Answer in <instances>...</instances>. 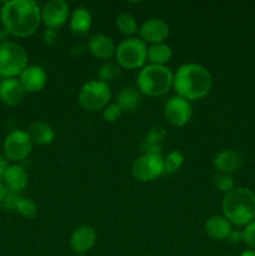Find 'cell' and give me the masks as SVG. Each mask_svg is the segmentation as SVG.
Returning <instances> with one entry per match:
<instances>
[{
  "label": "cell",
  "mask_w": 255,
  "mask_h": 256,
  "mask_svg": "<svg viewBox=\"0 0 255 256\" xmlns=\"http://www.w3.org/2000/svg\"><path fill=\"white\" fill-rule=\"evenodd\" d=\"M0 20L8 34L28 38L42 22V9L34 0H10L2 4Z\"/></svg>",
  "instance_id": "obj_1"
},
{
  "label": "cell",
  "mask_w": 255,
  "mask_h": 256,
  "mask_svg": "<svg viewBox=\"0 0 255 256\" xmlns=\"http://www.w3.org/2000/svg\"><path fill=\"white\" fill-rule=\"evenodd\" d=\"M212 86V74L206 68L195 62H186L178 68L172 80L176 95L189 100H199L206 96Z\"/></svg>",
  "instance_id": "obj_2"
},
{
  "label": "cell",
  "mask_w": 255,
  "mask_h": 256,
  "mask_svg": "<svg viewBox=\"0 0 255 256\" xmlns=\"http://www.w3.org/2000/svg\"><path fill=\"white\" fill-rule=\"evenodd\" d=\"M222 208L232 224L248 225L255 219V194L248 188H234L225 194Z\"/></svg>",
  "instance_id": "obj_3"
},
{
  "label": "cell",
  "mask_w": 255,
  "mask_h": 256,
  "mask_svg": "<svg viewBox=\"0 0 255 256\" xmlns=\"http://www.w3.org/2000/svg\"><path fill=\"white\" fill-rule=\"evenodd\" d=\"M174 74L162 65L149 64L142 68L136 78L138 89L142 94L149 96H160L166 94L172 86Z\"/></svg>",
  "instance_id": "obj_4"
},
{
  "label": "cell",
  "mask_w": 255,
  "mask_h": 256,
  "mask_svg": "<svg viewBox=\"0 0 255 256\" xmlns=\"http://www.w3.org/2000/svg\"><path fill=\"white\" fill-rule=\"evenodd\" d=\"M26 66L28 54L22 45L9 40L0 42V78L19 76Z\"/></svg>",
  "instance_id": "obj_5"
},
{
  "label": "cell",
  "mask_w": 255,
  "mask_h": 256,
  "mask_svg": "<svg viewBox=\"0 0 255 256\" xmlns=\"http://www.w3.org/2000/svg\"><path fill=\"white\" fill-rule=\"evenodd\" d=\"M146 44L138 38H128L122 40L115 50L118 64L128 70L142 68L146 62Z\"/></svg>",
  "instance_id": "obj_6"
},
{
  "label": "cell",
  "mask_w": 255,
  "mask_h": 256,
  "mask_svg": "<svg viewBox=\"0 0 255 256\" xmlns=\"http://www.w3.org/2000/svg\"><path fill=\"white\" fill-rule=\"evenodd\" d=\"M112 99L109 84L100 80L85 82L79 92V104L88 112H98L105 109Z\"/></svg>",
  "instance_id": "obj_7"
},
{
  "label": "cell",
  "mask_w": 255,
  "mask_h": 256,
  "mask_svg": "<svg viewBox=\"0 0 255 256\" xmlns=\"http://www.w3.org/2000/svg\"><path fill=\"white\" fill-rule=\"evenodd\" d=\"M132 174L138 182H152L164 174V159L160 154H142L132 162Z\"/></svg>",
  "instance_id": "obj_8"
},
{
  "label": "cell",
  "mask_w": 255,
  "mask_h": 256,
  "mask_svg": "<svg viewBox=\"0 0 255 256\" xmlns=\"http://www.w3.org/2000/svg\"><path fill=\"white\" fill-rule=\"evenodd\" d=\"M2 148L8 159L12 162H20L29 156L32 149V142L28 132L16 129L6 135Z\"/></svg>",
  "instance_id": "obj_9"
},
{
  "label": "cell",
  "mask_w": 255,
  "mask_h": 256,
  "mask_svg": "<svg viewBox=\"0 0 255 256\" xmlns=\"http://www.w3.org/2000/svg\"><path fill=\"white\" fill-rule=\"evenodd\" d=\"M192 115V108L190 102L178 95L172 96L164 106V116L169 124L174 126H184L190 122Z\"/></svg>",
  "instance_id": "obj_10"
},
{
  "label": "cell",
  "mask_w": 255,
  "mask_h": 256,
  "mask_svg": "<svg viewBox=\"0 0 255 256\" xmlns=\"http://www.w3.org/2000/svg\"><path fill=\"white\" fill-rule=\"evenodd\" d=\"M69 15L70 9L66 2L52 0L42 6V22L46 25V28L58 29L66 22Z\"/></svg>",
  "instance_id": "obj_11"
},
{
  "label": "cell",
  "mask_w": 255,
  "mask_h": 256,
  "mask_svg": "<svg viewBox=\"0 0 255 256\" xmlns=\"http://www.w3.org/2000/svg\"><path fill=\"white\" fill-rule=\"evenodd\" d=\"M138 32H139L140 40H142L145 44L149 42V44L154 45L164 42V40L169 36L170 29L169 25L162 19L152 18L140 25Z\"/></svg>",
  "instance_id": "obj_12"
},
{
  "label": "cell",
  "mask_w": 255,
  "mask_h": 256,
  "mask_svg": "<svg viewBox=\"0 0 255 256\" xmlns=\"http://www.w3.org/2000/svg\"><path fill=\"white\" fill-rule=\"evenodd\" d=\"M96 242V232L92 226L82 225L76 228L70 236V248L74 252L79 255L86 254Z\"/></svg>",
  "instance_id": "obj_13"
},
{
  "label": "cell",
  "mask_w": 255,
  "mask_h": 256,
  "mask_svg": "<svg viewBox=\"0 0 255 256\" xmlns=\"http://www.w3.org/2000/svg\"><path fill=\"white\" fill-rule=\"evenodd\" d=\"M244 162V156L242 152L232 149H226L216 154L212 159V166L216 172L232 175V172H238Z\"/></svg>",
  "instance_id": "obj_14"
},
{
  "label": "cell",
  "mask_w": 255,
  "mask_h": 256,
  "mask_svg": "<svg viewBox=\"0 0 255 256\" xmlns=\"http://www.w3.org/2000/svg\"><path fill=\"white\" fill-rule=\"evenodd\" d=\"M19 82L25 92H38L46 84V72L42 66L28 65L19 75Z\"/></svg>",
  "instance_id": "obj_15"
},
{
  "label": "cell",
  "mask_w": 255,
  "mask_h": 256,
  "mask_svg": "<svg viewBox=\"0 0 255 256\" xmlns=\"http://www.w3.org/2000/svg\"><path fill=\"white\" fill-rule=\"evenodd\" d=\"M24 95L25 90L22 89L19 80L15 78L2 79L0 82V102H4L8 106H14L22 102Z\"/></svg>",
  "instance_id": "obj_16"
},
{
  "label": "cell",
  "mask_w": 255,
  "mask_h": 256,
  "mask_svg": "<svg viewBox=\"0 0 255 256\" xmlns=\"http://www.w3.org/2000/svg\"><path fill=\"white\" fill-rule=\"evenodd\" d=\"M88 49L92 52V56L100 60H108L115 54L116 46L112 38L108 35L95 34L90 38L89 42H88Z\"/></svg>",
  "instance_id": "obj_17"
},
{
  "label": "cell",
  "mask_w": 255,
  "mask_h": 256,
  "mask_svg": "<svg viewBox=\"0 0 255 256\" xmlns=\"http://www.w3.org/2000/svg\"><path fill=\"white\" fill-rule=\"evenodd\" d=\"M2 182H4L8 190L20 192L26 188L28 174L24 168L20 166V165H10V166H8L6 172H5Z\"/></svg>",
  "instance_id": "obj_18"
},
{
  "label": "cell",
  "mask_w": 255,
  "mask_h": 256,
  "mask_svg": "<svg viewBox=\"0 0 255 256\" xmlns=\"http://www.w3.org/2000/svg\"><path fill=\"white\" fill-rule=\"evenodd\" d=\"M204 228L208 236L214 240L228 239L230 232H232V222L225 216H220V215H214V216L209 218L205 222Z\"/></svg>",
  "instance_id": "obj_19"
},
{
  "label": "cell",
  "mask_w": 255,
  "mask_h": 256,
  "mask_svg": "<svg viewBox=\"0 0 255 256\" xmlns=\"http://www.w3.org/2000/svg\"><path fill=\"white\" fill-rule=\"evenodd\" d=\"M92 14L85 6L75 8L70 15V30L74 35L82 36V35L88 34V32L92 28Z\"/></svg>",
  "instance_id": "obj_20"
},
{
  "label": "cell",
  "mask_w": 255,
  "mask_h": 256,
  "mask_svg": "<svg viewBox=\"0 0 255 256\" xmlns=\"http://www.w3.org/2000/svg\"><path fill=\"white\" fill-rule=\"evenodd\" d=\"M142 102V92L138 88L126 86L122 88V92L118 94L116 104L119 105L122 112H132L139 108Z\"/></svg>",
  "instance_id": "obj_21"
},
{
  "label": "cell",
  "mask_w": 255,
  "mask_h": 256,
  "mask_svg": "<svg viewBox=\"0 0 255 256\" xmlns=\"http://www.w3.org/2000/svg\"><path fill=\"white\" fill-rule=\"evenodd\" d=\"M28 134L32 142L38 145H49L55 139L54 129L44 122H35L30 124Z\"/></svg>",
  "instance_id": "obj_22"
},
{
  "label": "cell",
  "mask_w": 255,
  "mask_h": 256,
  "mask_svg": "<svg viewBox=\"0 0 255 256\" xmlns=\"http://www.w3.org/2000/svg\"><path fill=\"white\" fill-rule=\"evenodd\" d=\"M166 132L162 126H152L148 132L144 142H142V150L144 154H160L162 152V142L164 140Z\"/></svg>",
  "instance_id": "obj_23"
},
{
  "label": "cell",
  "mask_w": 255,
  "mask_h": 256,
  "mask_svg": "<svg viewBox=\"0 0 255 256\" xmlns=\"http://www.w3.org/2000/svg\"><path fill=\"white\" fill-rule=\"evenodd\" d=\"M172 50L169 45L164 44H154L150 48H148L146 59L152 62V65H162L165 66L168 62L172 59Z\"/></svg>",
  "instance_id": "obj_24"
},
{
  "label": "cell",
  "mask_w": 255,
  "mask_h": 256,
  "mask_svg": "<svg viewBox=\"0 0 255 256\" xmlns=\"http://www.w3.org/2000/svg\"><path fill=\"white\" fill-rule=\"evenodd\" d=\"M115 25L124 35H132L138 32L136 19L128 12H122L118 15L115 19Z\"/></svg>",
  "instance_id": "obj_25"
},
{
  "label": "cell",
  "mask_w": 255,
  "mask_h": 256,
  "mask_svg": "<svg viewBox=\"0 0 255 256\" xmlns=\"http://www.w3.org/2000/svg\"><path fill=\"white\" fill-rule=\"evenodd\" d=\"M184 164V155L179 150H172L164 159V172L174 174Z\"/></svg>",
  "instance_id": "obj_26"
},
{
  "label": "cell",
  "mask_w": 255,
  "mask_h": 256,
  "mask_svg": "<svg viewBox=\"0 0 255 256\" xmlns=\"http://www.w3.org/2000/svg\"><path fill=\"white\" fill-rule=\"evenodd\" d=\"M98 75H99L100 82H104L108 84L109 82H112V80L119 76L120 68L119 65L114 64V62H105L100 66Z\"/></svg>",
  "instance_id": "obj_27"
},
{
  "label": "cell",
  "mask_w": 255,
  "mask_h": 256,
  "mask_svg": "<svg viewBox=\"0 0 255 256\" xmlns=\"http://www.w3.org/2000/svg\"><path fill=\"white\" fill-rule=\"evenodd\" d=\"M212 182L216 189H219L222 192H229L234 189V179L232 175L222 174V172H216L212 176Z\"/></svg>",
  "instance_id": "obj_28"
},
{
  "label": "cell",
  "mask_w": 255,
  "mask_h": 256,
  "mask_svg": "<svg viewBox=\"0 0 255 256\" xmlns=\"http://www.w3.org/2000/svg\"><path fill=\"white\" fill-rule=\"evenodd\" d=\"M15 212H16L18 214L22 215V216L32 219V218H35V215L38 214V206L32 199L22 196Z\"/></svg>",
  "instance_id": "obj_29"
},
{
  "label": "cell",
  "mask_w": 255,
  "mask_h": 256,
  "mask_svg": "<svg viewBox=\"0 0 255 256\" xmlns=\"http://www.w3.org/2000/svg\"><path fill=\"white\" fill-rule=\"evenodd\" d=\"M22 196L19 195V192H14L8 190L6 195L4 196V199L0 202V208L8 210V212H12V210H16L18 204H19Z\"/></svg>",
  "instance_id": "obj_30"
},
{
  "label": "cell",
  "mask_w": 255,
  "mask_h": 256,
  "mask_svg": "<svg viewBox=\"0 0 255 256\" xmlns=\"http://www.w3.org/2000/svg\"><path fill=\"white\" fill-rule=\"evenodd\" d=\"M122 110L120 109V106L116 102H115V104L108 105V106L102 110V118H104V120H106V122H116V120L122 116Z\"/></svg>",
  "instance_id": "obj_31"
},
{
  "label": "cell",
  "mask_w": 255,
  "mask_h": 256,
  "mask_svg": "<svg viewBox=\"0 0 255 256\" xmlns=\"http://www.w3.org/2000/svg\"><path fill=\"white\" fill-rule=\"evenodd\" d=\"M242 242L248 245L249 248L255 250V220L245 226L242 230Z\"/></svg>",
  "instance_id": "obj_32"
},
{
  "label": "cell",
  "mask_w": 255,
  "mask_h": 256,
  "mask_svg": "<svg viewBox=\"0 0 255 256\" xmlns=\"http://www.w3.org/2000/svg\"><path fill=\"white\" fill-rule=\"evenodd\" d=\"M58 29H52V28H46L44 32V34H42V39H44V42L45 44H54L55 40H56L58 38Z\"/></svg>",
  "instance_id": "obj_33"
},
{
  "label": "cell",
  "mask_w": 255,
  "mask_h": 256,
  "mask_svg": "<svg viewBox=\"0 0 255 256\" xmlns=\"http://www.w3.org/2000/svg\"><path fill=\"white\" fill-rule=\"evenodd\" d=\"M228 240H229L230 242H232V244H238V242H240L242 240V232L232 230V232H230L229 236H228Z\"/></svg>",
  "instance_id": "obj_34"
},
{
  "label": "cell",
  "mask_w": 255,
  "mask_h": 256,
  "mask_svg": "<svg viewBox=\"0 0 255 256\" xmlns=\"http://www.w3.org/2000/svg\"><path fill=\"white\" fill-rule=\"evenodd\" d=\"M8 166H9V165H8L6 160H5L4 158L0 155V180H2V178H4L5 172H6Z\"/></svg>",
  "instance_id": "obj_35"
},
{
  "label": "cell",
  "mask_w": 255,
  "mask_h": 256,
  "mask_svg": "<svg viewBox=\"0 0 255 256\" xmlns=\"http://www.w3.org/2000/svg\"><path fill=\"white\" fill-rule=\"evenodd\" d=\"M8 192V188L5 186L4 182L2 180H0V202H2V200L4 199V196L6 195Z\"/></svg>",
  "instance_id": "obj_36"
},
{
  "label": "cell",
  "mask_w": 255,
  "mask_h": 256,
  "mask_svg": "<svg viewBox=\"0 0 255 256\" xmlns=\"http://www.w3.org/2000/svg\"><path fill=\"white\" fill-rule=\"evenodd\" d=\"M240 256H255V250H245Z\"/></svg>",
  "instance_id": "obj_37"
},
{
  "label": "cell",
  "mask_w": 255,
  "mask_h": 256,
  "mask_svg": "<svg viewBox=\"0 0 255 256\" xmlns=\"http://www.w3.org/2000/svg\"><path fill=\"white\" fill-rule=\"evenodd\" d=\"M80 256H84V255H80Z\"/></svg>",
  "instance_id": "obj_38"
}]
</instances>
